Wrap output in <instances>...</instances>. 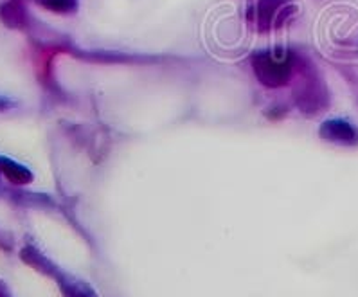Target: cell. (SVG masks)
Masks as SVG:
<instances>
[{
	"label": "cell",
	"instance_id": "obj_1",
	"mask_svg": "<svg viewBox=\"0 0 358 297\" xmlns=\"http://www.w3.org/2000/svg\"><path fill=\"white\" fill-rule=\"evenodd\" d=\"M256 76L266 87H281L290 78V61L285 56L257 55L252 61Z\"/></svg>",
	"mask_w": 358,
	"mask_h": 297
},
{
	"label": "cell",
	"instance_id": "obj_2",
	"mask_svg": "<svg viewBox=\"0 0 358 297\" xmlns=\"http://www.w3.org/2000/svg\"><path fill=\"white\" fill-rule=\"evenodd\" d=\"M320 133H322L324 139L337 140V143H355L357 140V133H355L353 128L348 123H342V121H329V123H324Z\"/></svg>",
	"mask_w": 358,
	"mask_h": 297
},
{
	"label": "cell",
	"instance_id": "obj_3",
	"mask_svg": "<svg viewBox=\"0 0 358 297\" xmlns=\"http://www.w3.org/2000/svg\"><path fill=\"white\" fill-rule=\"evenodd\" d=\"M0 166H2V170H4V173L8 175L13 182H18V184H24V182H29L31 180V175L29 171L24 170L22 166L15 164V162L11 161H0Z\"/></svg>",
	"mask_w": 358,
	"mask_h": 297
},
{
	"label": "cell",
	"instance_id": "obj_4",
	"mask_svg": "<svg viewBox=\"0 0 358 297\" xmlns=\"http://www.w3.org/2000/svg\"><path fill=\"white\" fill-rule=\"evenodd\" d=\"M42 4L52 11H69L74 8L76 0H42Z\"/></svg>",
	"mask_w": 358,
	"mask_h": 297
},
{
	"label": "cell",
	"instance_id": "obj_5",
	"mask_svg": "<svg viewBox=\"0 0 358 297\" xmlns=\"http://www.w3.org/2000/svg\"><path fill=\"white\" fill-rule=\"evenodd\" d=\"M72 297H92V296H89V294H85V292H72Z\"/></svg>",
	"mask_w": 358,
	"mask_h": 297
}]
</instances>
